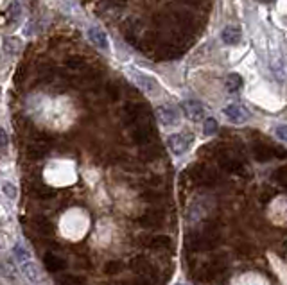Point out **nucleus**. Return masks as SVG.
Returning a JSON list of instances; mask_svg holds the SVG:
<instances>
[{"label":"nucleus","instance_id":"nucleus-4","mask_svg":"<svg viewBox=\"0 0 287 285\" xmlns=\"http://www.w3.org/2000/svg\"><path fill=\"white\" fill-rule=\"evenodd\" d=\"M181 109H183L185 117L194 120V122H198L205 117V108L199 101H185V103H181Z\"/></svg>","mask_w":287,"mask_h":285},{"label":"nucleus","instance_id":"nucleus-12","mask_svg":"<svg viewBox=\"0 0 287 285\" xmlns=\"http://www.w3.org/2000/svg\"><path fill=\"white\" fill-rule=\"evenodd\" d=\"M67 67L72 70H83L86 67V61L79 56H72V58L67 59Z\"/></svg>","mask_w":287,"mask_h":285},{"label":"nucleus","instance_id":"nucleus-8","mask_svg":"<svg viewBox=\"0 0 287 285\" xmlns=\"http://www.w3.org/2000/svg\"><path fill=\"white\" fill-rule=\"evenodd\" d=\"M20 269H22V273H24V276L27 278L29 282H38L40 280V275H38V269H36V266L33 264L31 260H25V262H22L20 264Z\"/></svg>","mask_w":287,"mask_h":285},{"label":"nucleus","instance_id":"nucleus-5","mask_svg":"<svg viewBox=\"0 0 287 285\" xmlns=\"http://www.w3.org/2000/svg\"><path fill=\"white\" fill-rule=\"evenodd\" d=\"M156 115H158L160 122L164 124V126H174V124H178V120H179L178 109L173 108V106H158Z\"/></svg>","mask_w":287,"mask_h":285},{"label":"nucleus","instance_id":"nucleus-9","mask_svg":"<svg viewBox=\"0 0 287 285\" xmlns=\"http://www.w3.org/2000/svg\"><path fill=\"white\" fill-rule=\"evenodd\" d=\"M224 86H226L228 92H239V90L243 88V77L235 72L226 75V81H224Z\"/></svg>","mask_w":287,"mask_h":285},{"label":"nucleus","instance_id":"nucleus-18","mask_svg":"<svg viewBox=\"0 0 287 285\" xmlns=\"http://www.w3.org/2000/svg\"><path fill=\"white\" fill-rule=\"evenodd\" d=\"M258 2H262V4H273L275 0H258Z\"/></svg>","mask_w":287,"mask_h":285},{"label":"nucleus","instance_id":"nucleus-17","mask_svg":"<svg viewBox=\"0 0 287 285\" xmlns=\"http://www.w3.org/2000/svg\"><path fill=\"white\" fill-rule=\"evenodd\" d=\"M108 4H111V5H124L128 0H106Z\"/></svg>","mask_w":287,"mask_h":285},{"label":"nucleus","instance_id":"nucleus-1","mask_svg":"<svg viewBox=\"0 0 287 285\" xmlns=\"http://www.w3.org/2000/svg\"><path fill=\"white\" fill-rule=\"evenodd\" d=\"M194 142V137L190 133H176V135H171L167 138V145L169 149L173 151V154L179 156V154H183L190 149Z\"/></svg>","mask_w":287,"mask_h":285},{"label":"nucleus","instance_id":"nucleus-6","mask_svg":"<svg viewBox=\"0 0 287 285\" xmlns=\"http://www.w3.org/2000/svg\"><path fill=\"white\" fill-rule=\"evenodd\" d=\"M86 35H88V39L97 47V49H103V50L109 49V39L103 29H99V27H90V29L86 31Z\"/></svg>","mask_w":287,"mask_h":285},{"label":"nucleus","instance_id":"nucleus-13","mask_svg":"<svg viewBox=\"0 0 287 285\" xmlns=\"http://www.w3.org/2000/svg\"><path fill=\"white\" fill-rule=\"evenodd\" d=\"M13 255H15V260L18 262V264H22V262H25V260H31L29 253H27L20 244H16V246L13 248Z\"/></svg>","mask_w":287,"mask_h":285},{"label":"nucleus","instance_id":"nucleus-11","mask_svg":"<svg viewBox=\"0 0 287 285\" xmlns=\"http://www.w3.org/2000/svg\"><path fill=\"white\" fill-rule=\"evenodd\" d=\"M20 49V39L18 38H5L4 41V50L7 54H15Z\"/></svg>","mask_w":287,"mask_h":285},{"label":"nucleus","instance_id":"nucleus-7","mask_svg":"<svg viewBox=\"0 0 287 285\" xmlns=\"http://www.w3.org/2000/svg\"><path fill=\"white\" fill-rule=\"evenodd\" d=\"M241 38H243V33H241V27H237V25H228L221 33V39L226 45H237Z\"/></svg>","mask_w":287,"mask_h":285},{"label":"nucleus","instance_id":"nucleus-14","mask_svg":"<svg viewBox=\"0 0 287 285\" xmlns=\"http://www.w3.org/2000/svg\"><path fill=\"white\" fill-rule=\"evenodd\" d=\"M275 135H277V138H280L282 142H287V124L277 126V128H275Z\"/></svg>","mask_w":287,"mask_h":285},{"label":"nucleus","instance_id":"nucleus-16","mask_svg":"<svg viewBox=\"0 0 287 285\" xmlns=\"http://www.w3.org/2000/svg\"><path fill=\"white\" fill-rule=\"evenodd\" d=\"M7 143H9V138H7V133H5L4 129L0 128V149H5V147H7Z\"/></svg>","mask_w":287,"mask_h":285},{"label":"nucleus","instance_id":"nucleus-2","mask_svg":"<svg viewBox=\"0 0 287 285\" xmlns=\"http://www.w3.org/2000/svg\"><path fill=\"white\" fill-rule=\"evenodd\" d=\"M129 74H131V79H133L137 86L144 92H156L158 90V83H156V79L153 75H147L140 72L137 69H129Z\"/></svg>","mask_w":287,"mask_h":285},{"label":"nucleus","instance_id":"nucleus-19","mask_svg":"<svg viewBox=\"0 0 287 285\" xmlns=\"http://www.w3.org/2000/svg\"><path fill=\"white\" fill-rule=\"evenodd\" d=\"M178 285H181V284H178Z\"/></svg>","mask_w":287,"mask_h":285},{"label":"nucleus","instance_id":"nucleus-3","mask_svg":"<svg viewBox=\"0 0 287 285\" xmlns=\"http://www.w3.org/2000/svg\"><path fill=\"white\" fill-rule=\"evenodd\" d=\"M224 115L228 117V120H232L233 124H244L250 118V111L244 108L243 104H228L224 108Z\"/></svg>","mask_w":287,"mask_h":285},{"label":"nucleus","instance_id":"nucleus-10","mask_svg":"<svg viewBox=\"0 0 287 285\" xmlns=\"http://www.w3.org/2000/svg\"><path fill=\"white\" fill-rule=\"evenodd\" d=\"M217 129H219V124L215 118L212 117H208L205 118V124H203V133L207 135V137H212V135L217 133Z\"/></svg>","mask_w":287,"mask_h":285},{"label":"nucleus","instance_id":"nucleus-15","mask_svg":"<svg viewBox=\"0 0 287 285\" xmlns=\"http://www.w3.org/2000/svg\"><path fill=\"white\" fill-rule=\"evenodd\" d=\"M2 188H4V192H5V196L7 197H16V188H15V185H11V183H4L2 185Z\"/></svg>","mask_w":287,"mask_h":285}]
</instances>
